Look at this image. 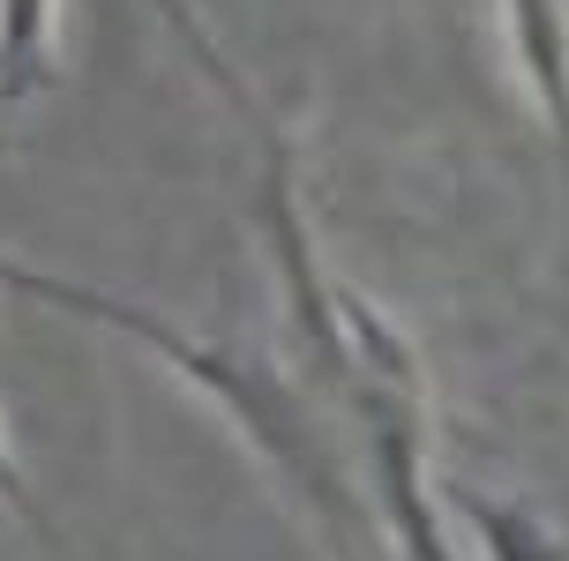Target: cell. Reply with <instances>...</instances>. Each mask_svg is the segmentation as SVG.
<instances>
[{
	"label": "cell",
	"mask_w": 569,
	"mask_h": 561,
	"mask_svg": "<svg viewBox=\"0 0 569 561\" xmlns=\"http://www.w3.org/2000/svg\"><path fill=\"white\" fill-rule=\"evenodd\" d=\"M0 284L8 292H30V300H46V308H68V314H90V322H106V330H128L142 337L150 352H166L188 382H202V390L226 404L232 420L248 427L262 442V457H278L284 472H292V487L308 494L315 509H322V524H330V539H338L345 561L352 554V539H360V509H352V494H345L338 464H330V449L315 442V427L300 420V404L262 374V367L232 360V352H210V344H196V337H180L172 322H158L150 308H128V300H113V292H90V284H68V278H46V270H23V262H0Z\"/></svg>",
	"instance_id": "6da1fadb"
},
{
	"label": "cell",
	"mask_w": 569,
	"mask_h": 561,
	"mask_svg": "<svg viewBox=\"0 0 569 561\" xmlns=\"http://www.w3.org/2000/svg\"><path fill=\"white\" fill-rule=\"evenodd\" d=\"M256 218L270 232V254H278V278L292 292V322L315 344V367L330 382H352V344L338 330V300H330V278L315 270L308 224H300V202H292V150H262V188H256Z\"/></svg>",
	"instance_id": "7a4b0ae2"
},
{
	"label": "cell",
	"mask_w": 569,
	"mask_h": 561,
	"mask_svg": "<svg viewBox=\"0 0 569 561\" xmlns=\"http://www.w3.org/2000/svg\"><path fill=\"white\" fill-rule=\"evenodd\" d=\"M360 397V412H368V442H375V487H382V509H390V532L412 561H457L442 547V524H435V509H427V487H420V427L405 412L398 390H382L368 382Z\"/></svg>",
	"instance_id": "3957f363"
},
{
	"label": "cell",
	"mask_w": 569,
	"mask_h": 561,
	"mask_svg": "<svg viewBox=\"0 0 569 561\" xmlns=\"http://www.w3.org/2000/svg\"><path fill=\"white\" fill-rule=\"evenodd\" d=\"M510 30H517V60L540 90L547 120L562 136V158H569V16L562 0H510Z\"/></svg>",
	"instance_id": "277c9868"
},
{
	"label": "cell",
	"mask_w": 569,
	"mask_h": 561,
	"mask_svg": "<svg viewBox=\"0 0 569 561\" xmlns=\"http://www.w3.org/2000/svg\"><path fill=\"white\" fill-rule=\"evenodd\" d=\"M53 0H0V106L53 83V38H46Z\"/></svg>",
	"instance_id": "5b68a950"
},
{
	"label": "cell",
	"mask_w": 569,
	"mask_h": 561,
	"mask_svg": "<svg viewBox=\"0 0 569 561\" xmlns=\"http://www.w3.org/2000/svg\"><path fill=\"white\" fill-rule=\"evenodd\" d=\"M450 509L480 532L487 561H562V547L540 532V517H525L517 502H487L472 487H450Z\"/></svg>",
	"instance_id": "8992f818"
},
{
	"label": "cell",
	"mask_w": 569,
	"mask_h": 561,
	"mask_svg": "<svg viewBox=\"0 0 569 561\" xmlns=\"http://www.w3.org/2000/svg\"><path fill=\"white\" fill-rule=\"evenodd\" d=\"M330 300H338V330L352 337V352H360V367H368L375 382H382V390H398V397L420 390V374H412V352H405L398 337H390V322H382L368 300L338 292V284H330Z\"/></svg>",
	"instance_id": "52a82bcc"
},
{
	"label": "cell",
	"mask_w": 569,
	"mask_h": 561,
	"mask_svg": "<svg viewBox=\"0 0 569 561\" xmlns=\"http://www.w3.org/2000/svg\"><path fill=\"white\" fill-rule=\"evenodd\" d=\"M0 502L16 509V517H23L30 532H38V547H46V554H53V561H76V547L60 539V524H53V517H46V509H38V494H30V487H23V472H16L8 457H0Z\"/></svg>",
	"instance_id": "ba28073f"
},
{
	"label": "cell",
	"mask_w": 569,
	"mask_h": 561,
	"mask_svg": "<svg viewBox=\"0 0 569 561\" xmlns=\"http://www.w3.org/2000/svg\"><path fill=\"white\" fill-rule=\"evenodd\" d=\"M0 158H8V136H0Z\"/></svg>",
	"instance_id": "9c48e42d"
}]
</instances>
